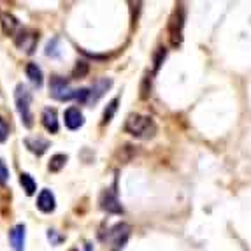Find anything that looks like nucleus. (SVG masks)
Segmentation results:
<instances>
[{"label":"nucleus","instance_id":"obj_8","mask_svg":"<svg viewBox=\"0 0 251 251\" xmlns=\"http://www.w3.org/2000/svg\"><path fill=\"white\" fill-rule=\"evenodd\" d=\"M63 120H65V126L69 130H77L83 126L84 123V116L77 107H69L63 114Z\"/></svg>","mask_w":251,"mask_h":251},{"label":"nucleus","instance_id":"obj_9","mask_svg":"<svg viewBox=\"0 0 251 251\" xmlns=\"http://www.w3.org/2000/svg\"><path fill=\"white\" fill-rule=\"evenodd\" d=\"M37 207L42 213H53L54 207H56V201H54V195L51 190H42L37 197Z\"/></svg>","mask_w":251,"mask_h":251},{"label":"nucleus","instance_id":"obj_21","mask_svg":"<svg viewBox=\"0 0 251 251\" xmlns=\"http://www.w3.org/2000/svg\"><path fill=\"white\" fill-rule=\"evenodd\" d=\"M9 181V169L4 163V160L0 158V184H5Z\"/></svg>","mask_w":251,"mask_h":251},{"label":"nucleus","instance_id":"obj_13","mask_svg":"<svg viewBox=\"0 0 251 251\" xmlns=\"http://www.w3.org/2000/svg\"><path fill=\"white\" fill-rule=\"evenodd\" d=\"M9 239H11V244H13V248L16 251H21L23 250V246H25V225H16L11 230V235H9Z\"/></svg>","mask_w":251,"mask_h":251},{"label":"nucleus","instance_id":"obj_3","mask_svg":"<svg viewBox=\"0 0 251 251\" xmlns=\"http://www.w3.org/2000/svg\"><path fill=\"white\" fill-rule=\"evenodd\" d=\"M183 25H184V7L183 4H177L174 13L169 21V34H171V44L179 46L183 41Z\"/></svg>","mask_w":251,"mask_h":251},{"label":"nucleus","instance_id":"obj_7","mask_svg":"<svg viewBox=\"0 0 251 251\" xmlns=\"http://www.w3.org/2000/svg\"><path fill=\"white\" fill-rule=\"evenodd\" d=\"M100 207L107 213H113V214H122L123 213V207L120 204V201L116 199L111 190H104L100 195Z\"/></svg>","mask_w":251,"mask_h":251},{"label":"nucleus","instance_id":"obj_10","mask_svg":"<svg viewBox=\"0 0 251 251\" xmlns=\"http://www.w3.org/2000/svg\"><path fill=\"white\" fill-rule=\"evenodd\" d=\"M113 86V81L107 79V77H104V79H99L95 84L92 86V90H90V99H88V104H95L100 97H104V93L107 92L109 88Z\"/></svg>","mask_w":251,"mask_h":251},{"label":"nucleus","instance_id":"obj_16","mask_svg":"<svg viewBox=\"0 0 251 251\" xmlns=\"http://www.w3.org/2000/svg\"><path fill=\"white\" fill-rule=\"evenodd\" d=\"M20 183L21 186H23V190H25L26 195H34L35 190H37V184H35V179L30 174H26V172H21L20 176Z\"/></svg>","mask_w":251,"mask_h":251},{"label":"nucleus","instance_id":"obj_12","mask_svg":"<svg viewBox=\"0 0 251 251\" xmlns=\"http://www.w3.org/2000/svg\"><path fill=\"white\" fill-rule=\"evenodd\" d=\"M42 125L48 132L51 134H56L58 132V120H56V111L54 109H44L42 111Z\"/></svg>","mask_w":251,"mask_h":251},{"label":"nucleus","instance_id":"obj_24","mask_svg":"<svg viewBox=\"0 0 251 251\" xmlns=\"http://www.w3.org/2000/svg\"><path fill=\"white\" fill-rule=\"evenodd\" d=\"M71 251H77V250H71Z\"/></svg>","mask_w":251,"mask_h":251},{"label":"nucleus","instance_id":"obj_6","mask_svg":"<svg viewBox=\"0 0 251 251\" xmlns=\"http://www.w3.org/2000/svg\"><path fill=\"white\" fill-rule=\"evenodd\" d=\"M37 41H39V34H35V32H28V30H21L20 34H18V37L14 39L16 46L20 48L21 51H25V53H28V54L34 53Z\"/></svg>","mask_w":251,"mask_h":251},{"label":"nucleus","instance_id":"obj_11","mask_svg":"<svg viewBox=\"0 0 251 251\" xmlns=\"http://www.w3.org/2000/svg\"><path fill=\"white\" fill-rule=\"evenodd\" d=\"M25 146L28 148L34 155L41 156V155H44V153L48 151V148H50V141H48V139H42V137H26Z\"/></svg>","mask_w":251,"mask_h":251},{"label":"nucleus","instance_id":"obj_20","mask_svg":"<svg viewBox=\"0 0 251 251\" xmlns=\"http://www.w3.org/2000/svg\"><path fill=\"white\" fill-rule=\"evenodd\" d=\"M9 137V125L4 118L0 116V143H5Z\"/></svg>","mask_w":251,"mask_h":251},{"label":"nucleus","instance_id":"obj_1","mask_svg":"<svg viewBox=\"0 0 251 251\" xmlns=\"http://www.w3.org/2000/svg\"><path fill=\"white\" fill-rule=\"evenodd\" d=\"M125 132L137 139H151L156 134V125L150 116L130 114L125 122Z\"/></svg>","mask_w":251,"mask_h":251},{"label":"nucleus","instance_id":"obj_2","mask_svg":"<svg viewBox=\"0 0 251 251\" xmlns=\"http://www.w3.org/2000/svg\"><path fill=\"white\" fill-rule=\"evenodd\" d=\"M14 102H16V109L18 114L21 118V123L26 126V128H32L34 125V114H32V109H30V104H32V93L26 88L25 84H18L16 92H14Z\"/></svg>","mask_w":251,"mask_h":251},{"label":"nucleus","instance_id":"obj_5","mask_svg":"<svg viewBox=\"0 0 251 251\" xmlns=\"http://www.w3.org/2000/svg\"><path fill=\"white\" fill-rule=\"evenodd\" d=\"M128 235H130V226L126 225V223H118L113 230L109 232V241L113 243L114 251H120L125 246Z\"/></svg>","mask_w":251,"mask_h":251},{"label":"nucleus","instance_id":"obj_18","mask_svg":"<svg viewBox=\"0 0 251 251\" xmlns=\"http://www.w3.org/2000/svg\"><path fill=\"white\" fill-rule=\"evenodd\" d=\"M118 102H120V99H113V100L107 104V107H105V111H104V116H102V125H105V123H109L113 120L114 113H116V109H118Z\"/></svg>","mask_w":251,"mask_h":251},{"label":"nucleus","instance_id":"obj_14","mask_svg":"<svg viewBox=\"0 0 251 251\" xmlns=\"http://www.w3.org/2000/svg\"><path fill=\"white\" fill-rule=\"evenodd\" d=\"M0 23H2V30H4V34L7 35V37L9 35H13L18 30V26H20V21L9 13H4L2 16H0Z\"/></svg>","mask_w":251,"mask_h":251},{"label":"nucleus","instance_id":"obj_23","mask_svg":"<svg viewBox=\"0 0 251 251\" xmlns=\"http://www.w3.org/2000/svg\"><path fill=\"white\" fill-rule=\"evenodd\" d=\"M56 44H58V39H53V41L48 44L46 54L48 56H58V50H56Z\"/></svg>","mask_w":251,"mask_h":251},{"label":"nucleus","instance_id":"obj_4","mask_svg":"<svg viewBox=\"0 0 251 251\" xmlns=\"http://www.w3.org/2000/svg\"><path fill=\"white\" fill-rule=\"evenodd\" d=\"M50 95L53 99L60 102H65V100H71L75 97V90H71L69 86V81H65L63 77L60 75H53L50 81Z\"/></svg>","mask_w":251,"mask_h":251},{"label":"nucleus","instance_id":"obj_15","mask_svg":"<svg viewBox=\"0 0 251 251\" xmlns=\"http://www.w3.org/2000/svg\"><path fill=\"white\" fill-rule=\"evenodd\" d=\"M26 75H28V79L34 83V86L41 88L44 79H42V71L37 67V63H28L26 65Z\"/></svg>","mask_w":251,"mask_h":251},{"label":"nucleus","instance_id":"obj_22","mask_svg":"<svg viewBox=\"0 0 251 251\" xmlns=\"http://www.w3.org/2000/svg\"><path fill=\"white\" fill-rule=\"evenodd\" d=\"M86 72H88V63H86V62H77V65H75V69H74L75 77H77V75H79V77H83Z\"/></svg>","mask_w":251,"mask_h":251},{"label":"nucleus","instance_id":"obj_17","mask_svg":"<svg viewBox=\"0 0 251 251\" xmlns=\"http://www.w3.org/2000/svg\"><path fill=\"white\" fill-rule=\"evenodd\" d=\"M65 163H67V155H62V153H58V155L51 156L48 169H50L51 172H60L63 169V165H65Z\"/></svg>","mask_w":251,"mask_h":251},{"label":"nucleus","instance_id":"obj_19","mask_svg":"<svg viewBox=\"0 0 251 251\" xmlns=\"http://www.w3.org/2000/svg\"><path fill=\"white\" fill-rule=\"evenodd\" d=\"M77 102H83V104H88V99H90V90L88 88H79L75 90V97H74Z\"/></svg>","mask_w":251,"mask_h":251}]
</instances>
